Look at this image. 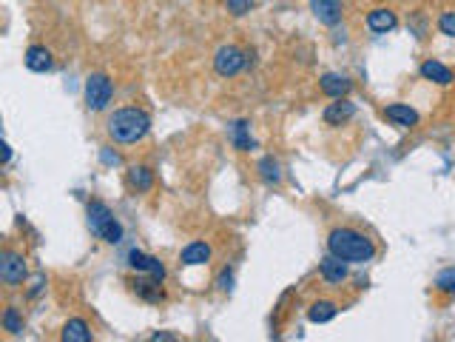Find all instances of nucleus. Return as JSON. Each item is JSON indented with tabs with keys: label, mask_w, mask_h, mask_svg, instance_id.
I'll use <instances>...</instances> for the list:
<instances>
[{
	"label": "nucleus",
	"mask_w": 455,
	"mask_h": 342,
	"mask_svg": "<svg viewBox=\"0 0 455 342\" xmlns=\"http://www.w3.org/2000/svg\"><path fill=\"white\" fill-rule=\"evenodd\" d=\"M327 251L347 263H370L376 257V246L356 228H333L327 237Z\"/></svg>",
	"instance_id": "1"
},
{
	"label": "nucleus",
	"mask_w": 455,
	"mask_h": 342,
	"mask_svg": "<svg viewBox=\"0 0 455 342\" xmlns=\"http://www.w3.org/2000/svg\"><path fill=\"white\" fill-rule=\"evenodd\" d=\"M151 131V117L142 109H117L108 117V134L117 143H140Z\"/></svg>",
	"instance_id": "2"
},
{
	"label": "nucleus",
	"mask_w": 455,
	"mask_h": 342,
	"mask_svg": "<svg viewBox=\"0 0 455 342\" xmlns=\"http://www.w3.org/2000/svg\"><path fill=\"white\" fill-rule=\"evenodd\" d=\"M86 223H89L91 234H97L108 246H117L123 240V226H120V220L111 214V209L103 200H91L86 206Z\"/></svg>",
	"instance_id": "3"
},
{
	"label": "nucleus",
	"mask_w": 455,
	"mask_h": 342,
	"mask_svg": "<svg viewBox=\"0 0 455 342\" xmlns=\"http://www.w3.org/2000/svg\"><path fill=\"white\" fill-rule=\"evenodd\" d=\"M111 97H114V83L108 80V75L94 72V75L86 77V106H89L91 111L108 109Z\"/></svg>",
	"instance_id": "4"
},
{
	"label": "nucleus",
	"mask_w": 455,
	"mask_h": 342,
	"mask_svg": "<svg viewBox=\"0 0 455 342\" xmlns=\"http://www.w3.org/2000/svg\"><path fill=\"white\" fill-rule=\"evenodd\" d=\"M248 63L251 60L240 46H219L213 55V69L219 77H237Z\"/></svg>",
	"instance_id": "5"
},
{
	"label": "nucleus",
	"mask_w": 455,
	"mask_h": 342,
	"mask_svg": "<svg viewBox=\"0 0 455 342\" xmlns=\"http://www.w3.org/2000/svg\"><path fill=\"white\" fill-rule=\"evenodd\" d=\"M0 280H4L9 288L23 285L26 280V257L18 251H4L0 254Z\"/></svg>",
	"instance_id": "6"
},
{
	"label": "nucleus",
	"mask_w": 455,
	"mask_h": 342,
	"mask_svg": "<svg viewBox=\"0 0 455 342\" xmlns=\"http://www.w3.org/2000/svg\"><path fill=\"white\" fill-rule=\"evenodd\" d=\"M313 18L322 26H336L342 23V0H308Z\"/></svg>",
	"instance_id": "7"
},
{
	"label": "nucleus",
	"mask_w": 455,
	"mask_h": 342,
	"mask_svg": "<svg viewBox=\"0 0 455 342\" xmlns=\"http://www.w3.org/2000/svg\"><path fill=\"white\" fill-rule=\"evenodd\" d=\"M319 89H322L327 97L339 100V97H347V94H350L353 83H350V77H344V75H339V72H327V75H322Z\"/></svg>",
	"instance_id": "8"
},
{
	"label": "nucleus",
	"mask_w": 455,
	"mask_h": 342,
	"mask_svg": "<svg viewBox=\"0 0 455 342\" xmlns=\"http://www.w3.org/2000/svg\"><path fill=\"white\" fill-rule=\"evenodd\" d=\"M398 26V18H395V12L393 9H373L370 15H367V29L370 32H376V35H387V32H393Z\"/></svg>",
	"instance_id": "9"
},
{
	"label": "nucleus",
	"mask_w": 455,
	"mask_h": 342,
	"mask_svg": "<svg viewBox=\"0 0 455 342\" xmlns=\"http://www.w3.org/2000/svg\"><path fill=\"white\" fill-rule=\"evenodd\" d=\"M23 60H26V69H29V72H38V75L52 72V66H55V57H52V52H49L46 46H29Z\"/></svg>",
	"instance_id": "10"
},
{
	"label": "nucleus",
	"mask_w": 455,
	"mask_h": 342,
	"mask_svg": "<svg viewBox=\"0 0 455 342\" xmlns=\"http://www.w3.org/2000/svg\"><path fill=\"white\" fill-rule=\"evenodd\" d=\"M384 117H387L393 126H398V128H412V126H418V111L410 109V106H404V103L387 106V109H384Z\"/></svg>",
	"instance_id": "11"
},
{
	"label": "nucleus",
	"mask_w": 455,
	"mask_h": 342,
	"mask_svg": "<svg viewBox=\"0 0 455 342\" xmlns=\"http://www.w3.org/2000/svg\"><path fill=\"white\" fill-rule=\"evenodd\" d=\"M210 260V246L208 243H202V240H193V243H188L182 251H179V263L182 265H188V268H193V265H205Z\"/></svg>",
	"instance_id": "12"
},
{
	"label": "nucleus",
	"mask_w": 455,
	"mask_h": 342,
	"mask_svg": "<svg viewBox=\"0 0 455 342\" xmlns=\"http://www.w3.org/2000/svg\"><path fill=\"white\" fill-rule=\"evenodd\" d=\"M319 274H322L327 282L339 285V282L347 280V260H342V257H336V254H327V257L322 260V265H319Z\"/></svg>",
	"instance_id": "13"
},
{
	"label": "nucleus",
	"mask_w": 455,
	"mask_h": 342,
	"mask_svg": "<svg viewBox=\"0 0 455 342\" xmlns=\"http://www.w3.org/2000/svg\"><path fill=\"white\" fill-rule=\"evenodd\" d=\"M353 114H356V103L339 97L336 103H330V106L325 109V123H327V126H344L347 120H353Z\"/></svg>",
	"instance_id": "14"
},
{
	"label": "nucleus",
	"mask_w": 455,
	"mask_h": 342,
	"mask_svg": "<svg viewBox=\"0 0 455 342\" xmlns=\"http://www.w3.org/2000/svg\"><path fill=\"white\" fill-rule=\"evenodd\" d=\"M228 137H231V143H234L237 151H251V148H257V140H254L251 131H248V120L231 123V128H228Z\"/></svg>",
	"instance_id": "15"
},
{
	"label": "nucleus",
	"mask_w": 455,
	"mask_h": 342,
	"mask_svg": "<svg viewBox=\"0 0 455 342\" xmlns=\"http://www.w3.org/2000/svg\"><path fill=\"white\" fill-rule=\"evenodd\" d=\"M63 342H91V328H89V322L86 319H80V316H74V319H69L66 325H63Z\"/></svg>",
	"instance_id": "16"
},
{
	"label": "nucleus",
	"mask_w": 455,
	"mask_h": 342,
	"mask_svg": "<svg viewBox=\"0 0 455 342\" xmlns=\"http://www.w3.org/2000/svg\"><path fill=\"white\" fill-rule=\"evenodd\" d=\"M421 77L429 80V83H438V86H449V83H452V72H449L444 63H438V60L421 63Z\"/></svg>",
	"instance_id": "17"
},
{
	"label": "nucleus",
	"mask_w": 455,
	"mask_h": 342,
	"mask_svg": "<svg viewBox=\"0 0 455 342\" xmlns=\"http://www.w3.org/2000/svg\"><path fill=\"white\" fill-rule=\"evenodd\" d=\"M131 288H134V294L137 297H142L145 302H159V299H165V294H162V282L159 280H134L131 282Z\"/></svg>",
	"instance_id": "18"
},
{
	"label": "nucleus",
	"mask_w": 455,
	"mask_h": 342,
	"mask_svg": "<svg viewBox=\"0 0 455 342\" xmlns=\"http://www.w3.org/2000/svg\"><path fill=\"white\" fill-rule=\"evenodd\" d=\"M128 186L134 192H151L154 186V171L148 165H131L128 168Z\"/></svg>",
	"instance_id": "19"
},
{
	"label": "nucleus",
	"mask_w": 455,
	"mask_h": 342,
	"mask_svg": "<svg viewBox=\"0 0 455 342\" xmlns=\"http://www.w3.org/2000/svg\"><path fill=\"white\" fill-rule=\"evenodd\" d=\"M336 314H339V305L330 302V299H319V302H313V305L308 308V319L316 322V325H325V322L336 319Z\"/></svg>",
	"instance_id": "20"
},
{
	"label": "nucleus",
	"mask_w": 455,
	"mask_h": 342,
	"mask_svg": "<svg viewBox=\"0 0 455 342\" xmlns=\"http://www.w3.org/2000/svg\"><path fill=\"white\" fill-rule=\"evenodd\" d=\"M257 168H259V177H262L268 186H279V183H282V165H279L276 157H271V154L262 157Z\"/></svg>",
	"instance_id": "21"
},
{
	"label": "nucleus",
	"mask_w": 455,
	"mask_h": 342,
	"mask_svg": "<svg viewBox=\"0 0 455 342\" xmlns=\"http://www.w3.org/2000/svg\"><path fill=\"white\" fill-rule=\"evenodd\" d=\"M154 260H157V257H151V254H145V251H140V248H131V251H128V265H131L134 271H140V274H148V271L154 268Z\"/></svg>",
	"instance_id": "22"
},
{
	"label": "nucleus",
	"mask_w": 455,
	"mask_h": 342,
	"mask_svg": "<svg viewBox=\"0 0 455 342\" xmlns=\"http://www.w3.org/2000/svg\"><path fill=\"white\" fill-rule=\"evenodd\" d=\"M4 328L9 331V333H23V316L18 314V308H6L4 311Z\"/></svg>",
	"instance_id": "23"
},
{
	"label": "nucleus",
	"mask_w": 455,
	"mask_h": 342,
	"mask_svg": "<svg viewBox=\"0 0 455 342\" xmlns=\"http://www.w3.org/2000/svg\"><path fill=\"white\" fill-rule=\"evenodd\" d=\"M435 288L441 294H455V268H444L435 277Z\"/></svg>",
	"instance_id": "24"
},
{
	"label": "nucleus",
	"mask_w": 455,
	"mask_h": 342,
	"mask_svg": "<svg viewBox=\"0 0 455 342\" xmlns=\"http://www.w3.org/2000/svg\"><path fill=\"white\" fill-rule=\"evenodd\" d=\"M254 4H257V0H225L228 12H231L234 18H245V15L254 9Z\"/></svg>",
	"instance_id": "25"
},
{
	"label": "nucleus",
	"mask_w": 455,
	"mask_h": 342,
	"mask_svg": "<svg viewBox=\"0 0 455 342\" xmlns=\"http://www.w3.org/2000/svg\"><path fill=\"white\" fill-rule=\"evenodd\" d=\"M438 29H441V35L455 38V12H444V15L438 18Z\"/></svg>",
	"instance_id": "26"
},
{
	"label": "nucleus",
	"mask_w": 455,
	"mask_h": 342,
	"mask_svg": "<svg viewBox=\"0 0 455 342\" xmlns=\"http://www.w3.org/2000/svg\"><path fill=\"white\" fill-rule=\"evenodd\" d=\"M216 288L219 291H231L234 288V271L231 268H222V274L216 277Z\"/></svg>",
	"instance_id": "27"
},
{
	"label": "nucleus",
	"mask_w": 455,
	"mask_h": 342,
	"mask_svg": "<svg viewBox=\"0 0 455 342\" xmlns=\"http://www.w3.org/2000/svg\"><path fill=\"white\" fill-rule=\"evenodd\" d=\"M100 160H103L106 165H120V162H123V157H120L117 151H111L108 145H106V148H100Z\"/></svg>",
	"instance_id": "28"
},
{
	"label": "nucleus",
	"mask_w": 455,
	"mask_h": 342,
	"mask_svg": "<svg viewBox=\"0 0 455 342\" xmlns=\"http://www.w3.org/2000/svg\"><path fill=\"white\" fill-rule=\"evenodd\" d=\"M12 160V151H9V145H4V162H9Z\"/></svg>",
	"instance_id": "29"
},
{
	"label": "nucleus",
	"mask_w": 455,
	"mask_h": 342,
	"mask_svg": "<svg viewBox=\"0 0 455 342\" xmlns=\"http://www.w3.org/2000/svg\"><path fill=\"white\" fill-rule=\"evenodd\" d=\"M151 339H174V333H154Z\"/></svg>",
	"instance_id": "30"
}]
</instances>
